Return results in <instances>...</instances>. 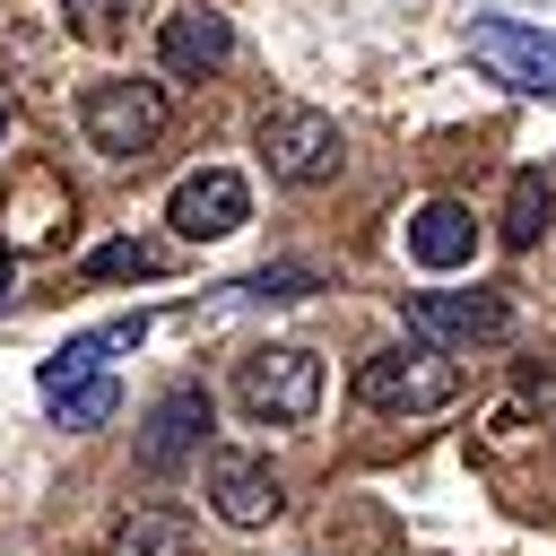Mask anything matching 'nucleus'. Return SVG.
Wrapping results in <instances>:
<instances>
[{
  "instance_id": "f257e3e1",
  "label": "nucleus",
  "mask_w": 556,
  "mask_h": 556,
  "mask_svg": "<svg viewBox=\"0 0 556 556\" xmlns=\"http://www.w3.org/2000/svg\"><path fill=\"white\" fill-rule=\"evenodd\" d=\"M356 400H365L374 417H434V408L460 400V365H452L443 348H426V339L374 348V356L356 365Z\"/></svg>"
},
{
  "instance_id": "f03ea898",
  "label": "nucleus",
  "mask_w": 556,
  "mask_h": 556,
  "mask_svg": "<svg viewBox=\"0 0 556 556\" xmlns=\"http://www.w3.org/2000/svg\"><path fill=\"white\" fill-rule=\"evenodd\" d=\"M165 87L156 78H96L87 96H78V130H87V148H104V156H148L156 139H165Z\"/></svg>"
},
{
  "instance_id": "7ed1b4c3",
  "label": "nucleus",
  "mask_w": 556,
  "mask_h": 556,
  "mask_svg": "<svg viewBox=\"0 0 556 556\" xmlns=\"http://www.w3.org/2000/svg\"><path fill=\"white\" fill-rule=\"evenodd\" d=\"M235 400H243L261 426H304V417L321 408V356H313V348H261V356H243Z\"/></svg>"
},
{
  "instance_id": "20e7f679",
  "label": "nucleus",
  "mask_w": 556,
  "mask_h": 556,
  "mask_svg": "<svg viewBox=\"0 0 556 556\" xmlns=\"http://www.w3.org/2000/svg\"><path fill=\"white\" fill-rule=\"evenodd\" d=\"M339 122L321 113V104H278L269 122H261V165L278 174V182H295V191H313V182H330L339 174Z\"/></svg>"
},
{
  "instance_id": "39448f33",
  "label": "nucleus",
  "mask_w": 556,
  "mask_h": 556,
  "mask_svg": "<svg viewBox=\"0 0 556 556\" xmlns=\"http://www.w3.org/2000/svg\"><path fill=\"white\" fill-rule=\"evenodd\" d=\"M469 61L521 96H556V35L547 26H521V17H478L469 26Z\"/></svg>"
},
{
  "instance_id": "423d86ee",
  "label": "nucleus",
  "mask_w": 556,
  "mask_h": 556,
  "mask_svg": "<svg viewBox=\"0 0 556 556\" xmlns=\"http://www.w3.org/2000/svg\"><path fill=\"white\" fill-rule=\"evenodd\" d=\"M408 330L426 348H443V339H504L513 330V304L495 287H417L408 295Z\"/></svg>"
},
{
  "instance_id": "0eeeda50",
  "label": "nucleus",
  "mask_w": 556,
  "mask_h": 556,
  "mask_svg": "<svg viewBox=\"0 0 556 556\" xmlns=\"http://www.w3.org/2000/svg\"><path fill=\"white\" fill-rule=\"evenodd\" d=\"M200 443H208V391L200 382H174L148 408V426H139V469L148 478H174L182 460H200Z\"/></svg>"
},
{
  "instance_id": "6e6552de",
  "label": "nucleus",
  "mask_w": 556,
  "mask_h": 556,
  "mask_svg": "<svg viewBox=\"0 0 556 556\" xmlns=\"http://www.w3.org/2000/svg\"><path fill=\"white\" fill-rule=\"evenodd\" d=\"M174 235H191V243H217V235H235L243 217H252V191H243V174L235 165H200V174H182L174 182Z\"/></svg>"
},
{
  "instance_id": "1a4fd4ad",
  "label": "nucleus",
  "mask_w": 556,
  "mask_h": 556,
  "mask_svg": "<svg viewBox=\"0 0 556 556\" xmlns=\"http://www.w3.org/2000/svg\"><path fill=\"white\" fill-rule=\"evenodd\" d=\"M226 52H235V26L208 0H191V9H174L156 26V70L165 78H208V70H226Z\"/></svg>"
},
{
  "instance_id": "9d476101",
  "label": "nucleus",
  "mask_w": 556,
  "mask_h": 556,
  "mask_svg": "<svg viewBox=\"0 0 556 556\" xmlns=\"http://www.w3.org/2000/svg\"><path fill=\"white\" fill-rule=\"evenodd\" d=\"M208 504H217V521H235V530H261L287 495H278V478H269V460L261 452H235V443H217L208 452Z\"/></svg>"
},
{
  "instance_id": "9b49d317",
  "label": "nucleus",
  "mask_w": 556,
  "mask_h": 556,
  "mask_svg": "<svg viewBox=\"0 0 556 556\" xmlns=\"http://www.w3.org/2000/svg\"><path fill=\"white\" fill-rule=\"evenodd\" d=\"M148 339V313H122V321H104V330H78V339H61L43 365H35V382H43V400L52 391H70V382H96L113 356H130Z\"/></svg>"
},
{
  "instance_id": "f8f14e48",
  "label": "nucleus",
  "mask_w": 556,
  "mask_h": 556,
  "mask_svg": "<svg viewBox=\"0 0 556 556\" xmlns=\"http://www.w3.org/2000/svg\"><path fill=\"white\" fill-rule=\"evenodd\" d=\"M408 261H417V269H460V261H478V208H469V200H417V208H408Z\"/></svg>"
},
{
  "instance_id": "ddd939ff",
  "label": "nucleus",
  "mask_w": 556,
  "mask_h": 556,
  "mask_svg": "<svg viewBox=\"0 0 556 556\" xmlns=\"http://www.w3.org/2000/svg\"><path fill=\"white\" fill-rule=\"evenodd\" d=\"M113 556H191V521L174 504H139L122 530H113Z\"/></svg>"
},
{
  "instance_id": "4468645a",
  "label": "nucleus",
  "mask_w": 556,
  "mask_h": 556,
  "mask_svg": "<svg viewBox=\"0 0 556 556\" xmlns=\"http://www.w3.org/2000/svg\"><path fill=\"white\" fill-rule=\"evenodd\" d=\"M547 208H556V200H547V174H513V191H504V243L530 252V243L547 235Z\"/></svg>"
},
{
  "instance_id": "2eb2a0df",
  "label": "nucleus",
  "mask_w": 556,
  "mask_h": 556,
  "mask_svg": "<svg viewBox=\"0 0 556 556\" xmlns=\"http://www.w3.org/2000/svg\"><path fill=\"white\" fill-rule=\"evenodd\" d=\"M113 408H122V382H113V374H96V382H70V391H52V417H61L70 434H87V426H113Z\"/></svg>"
},
{
  "instance_id": "dca6fc26",
  "label": "nucleus",
  "mask_w": 556,
  "mask_h": 556,
  "mask_svg": "<svg viewBox=\"0 0 556 556\" xmlns=\"http://www.w3.org/2000/svg\"><path fill=\"white\" fill-rule=\"evenodd\" d=\"M130 9H139V0H61V26H70L78 43H122V35H130Z\"/></svg>"
},
{
  "instance_id": "f3484780",
  "label": "nucleus",
  "mask_w": 556,
  "mask_h": 556,
  "mask_svg": "<svg viewBox=\"0 0 556 556\" xmlns=\"http://www.w3.org/2000/svg\"><path fill=\"white\" fill-rule=\"evenodd\" d=\"M148 269H156V252H148V243H130V235H122V243H104V252H87V278H148Z\"/></svg>"
},
{
  "instance_id": "a211bd4d",
  "label": "nucleus",
  "mask_w": 556,
  "mask_h": 556,
  "mask_svg": "<svg viewBox=\"0 0 556 556\" xmlns=\"http://www.w3.org/2000/svg\"><path fill=\"white\" fill-rule=\"evenodd\" d=\"M243 295H252V304H269V295H313V269H304V261H278V269L243 278Z\"/></svg>"
},
{
  "instance_id": "6ab92c4d",
  "label": "nucleus",
  "mask_w": 556,
  "mask_h": 556,
  "mask_svg": "<svg viewBox=\"0 0 556 556\" xmlns=\"http://www.w3.org/2000/svg\"><path fill=\"white\" fill-rule=\"evenodd\" d=\"M0 304H9V243H0Z\"/></svg>"
},
{
  "instance_id": "aec40b11",
  "label": "nucleus",
  "mask_w": 556,
  "mask_h": 556,
  "mask_svg": "<svg viewBox=\"0 0 556 556\" xmlns=\"http://www.w3.org/2000/svg\"><path fill=\"white\" fill-rule=\"evenodd\" d=\"M0 139H9V104H0Z\"/></svg>"
}]
</instances>
